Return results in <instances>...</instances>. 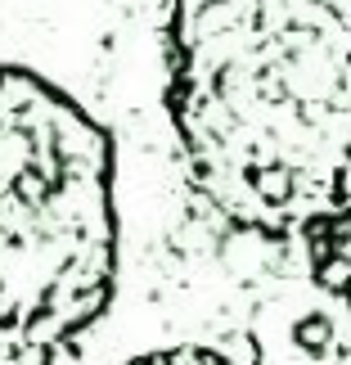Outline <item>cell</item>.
Segmentation results:
<instances>
[{"mask_svg": "<svg viewBox=\"0 0 351 365\" xmlns=\"http://www.w3.org/2000/svg\"><path fill=\"white\" fill-rule=\"evenodd\" d=\"M167 104L230 221L351 217V0H176Z\"/></svg>", "mask_w": 351, "mask_h": 365, "instance_id": "cell-1", "label": "cell"}, {"mask_svg": "<svg viewBox=\"0 0 351 365\" xmlns=\"http://www.w3.org/2000/svg\"><path fill=\"white\" fill-rule=\"evenodd\" d=\"M113 275V145L63 91L0 63V356L81 339Z\"/></svg>", "mask_w": 351, "mask_h": 365, "instance_id": "cell-2", "label": "cell"}, {"mask_svg": "<svg viewBox=\"0 0 351 365\" xmlns=\"http://www.w3.org/2000/svg\"><path fill=\"white\" fill-rule=\"evenodd\" d=\"M126 365H248L243 356L226 352V347H207V343H189V347H162V352H145Z\"/></svg>", "mask_w": 351, "mask_h": 365, "instance_id": "cell-3", "label": "cell"}]
</instances>
